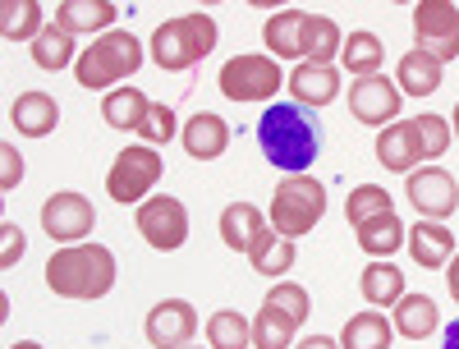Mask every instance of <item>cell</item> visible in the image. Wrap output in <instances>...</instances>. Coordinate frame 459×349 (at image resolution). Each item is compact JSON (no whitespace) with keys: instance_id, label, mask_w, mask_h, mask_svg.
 Listing matches in <instances>:
<instances>
[{"instance_id":"6da1fadb","label":"cell","mask_w":459,"mask_h":349,"mask_svg":"<svg viewBox=\"0 0 459 349\" xmlns=\"http://www.w3.org/2000/svg\"><path fill=\"white\" fill-rule=\"evenodd\" d=\"M317 129L322 125L308 115V106H299V101L266 106L262 120H257L262 157L272 161L276 170H285V175H303L317 161V152H322V134Z\"/></svg>"},{"instance_id":"7a4b0ae2","label":"cell","mask_w":459,"mask_h":349,"mask_svg":"<svg viewBox=\"0 0 459 349\" xmlns=\"http://www.w3.org/2000/svg\"><path fill=\"white\" fill-rule=\"evenodd\" d=\"M47 285L60 299H101L115 285V253L106 244H65L47 262Z\"/></svg>"},{"instance_id":"3957f363","label":"cell","mask_w":459,"mask_h":349,"mask_svg":"<svg viewBox=\"0 0 459 349\" xmlns=\"http://www.w3.org/2000/svg\"><path fill=\"white\" fill-rule=\"evenodd\" d=\"M216 19L212 14H179L152 32V60L166 74H184L216 51Z\"/></svg>"},{"instance_id":"277c9868","label":"cell","mask_w":459,"mask_h":349,"mask_svg":"<svg viewBox=\"0 0 459 349\" xmlns=\"http://www.w3.org/2000/svg\"><path fill=\"white\" fill-rule=\"evenodd\" d=\"M143 65V47H138V37L134 32H120V28H110L106 37H97V42L74 60V74H79V83L92 88V92H106L115 83H125L134 79Z\"/></svg>"},{"instance_id":"5b68a950","label":"cell","mask_w":459,"mask_h":349,"mask_svg":"<svg viewBox=\"0 0 459 349\" xmlns=\"http://www.w3.org/2000/svg\"><path fill=\"white\" fill-rule=\"evenodd\" d=\"M326 216V184L313 175H285L272 198V230L281 240H299Z\"/></svg>"},{"instance_id":"8992f818","label":"cell","mask_w":459,"mask_h":349,"mask_svg":"<svg viewBox=\"0 0 459 349\" xmlns=\"http://www.w3.org/2000/svg\"><path fill=\"white\" fill-rule=\"evenodd\" d=\"M216 83H221V97H230V101H266L281 92L285 74L272 56H235L221 65Z\"/></svg>"},{"instance_id":"52a82bcc","label":"cell","mask_w":459,"mask_h":349,"mask_svg":"<svg viewBox=\"0 0 459 349\" xmlns=\"http://www.w3.org/2000/svg\"><path fill=\"white\" fill-rule=\"evenodd\" d=\"M161 170H166V161H161V152L157 147H125L120 157H115V166H110V175H106V193L115 203H143L152 188H157V179H161Z\"/></svg>"},{"instance_id":"ba28073f","label":"cell","mask_w":459,"mask_h":349,"mask_svg":"<svg viewBox=\"0 0 459 349\" xmlns=\"http://www.w3.org/2000/svg\"><path fill=\"white\" fill-rule=\"evenodd\" d=\"M413 51L432 60H459V5L450 0H423L413 5Z\"/></svg>"},{"instance_id":"9c48e42d","label":"cell","mask_w":459,"mask_h":349,"mask_svg":"<svg viewBox=\"0 0 459 349\" xmlns=\"http://www.w3.org/2000/svg\"><path fill=\"white\" fill-rule=\"evenodd\" d=\"M138 235L157 249V253H175L188 240V207L170 193H157V198L138 203Z\"/></svg>"},{"instance_id":"30bf717a","label":"cell","mask_w":459,"mask_h":349,"mask_svg":"<svg viewBox=\"0 0 459 349\" xmlns=\"http://www.w3.org/2000/svg\"><path fill=\"white\" fill-rule=\"evenodd\" d=\"M404 193H409V203L418 207V216H423V221H446V216L459 212V184L441 166H418L409 175Z\"/></svg>"},{"instance_id":"8fae6325","label":"cell","mask_w":459,"mask_h":349,"mask_svg":"<svg viewBox=\"0 0 459 349\" xmlns=\"http://www.w3.org/2000/svg\"><path fill=\"white\" fill-rule=\"evenodd\" d=\"M97 225V212L83 193H51L42 203V230L60 244H83Z\"/></svg>"},{"instance_id":"7c38bea8","label":"cell","mask_w":459,"mask_h":349,"mask_svg":"<svg viewBox=\"0 0 459 349\" xmlns=\"http://www.w3.org/2000/svg\"><path fill=\"white\" fill-rule=\"evenodd\" d=\"M400 101H404V92L386 79V74H372V79H354V88H350V115H354L359 125H372V129L395 125Z\"/></svg>"},{"instance_id":"4fadbf2b","label":"cell","mask_w":459,"mask_h":349,"mask_svg":"<svg viewBox=\"0 0 459 349\" xmlns=\"http://www.w3.org/2000/svg\"><path fill=\"white\" fill-rule=\"evenodd\" d=\"M198 331V313L188 299H161L147 313V345L152 349H188Z\"/></svg>"},{"instance_id":"5bb4252c","label":"cell","mask_w":459,"mask_h":349,"mask_svg":"<svg viewBox=\"0 0 459 349\" xmlns=\"http://www.w3.org/2000/svg\"><path fill=\"white\" fill-rule=\"evenodd\" d=\"M179 138H184V152L194 161H216V157H225V147H230V125L221 120V115H212V110H198L194 120L179 129Z\"/></svg>"},{"instance_id":"9a60e30c","label":"cell","mask_w":459,"mask_h":349,"mask_svg":"<svg viewBox=\"0 0 459 349\" xmlns=\"http://www.w3.org/2000/svg\"><path fill=\"white\" fill-rule=\"evenodd\" d=\"M290 92H294V101L299 106H331L335 97H340V69L335 65H294V74H290Z\"/></svg>"},{"instance_id":"2e32d148","label":"cell","mask_w":459,"mask_h":349,"mask_svg":"<svg viewBox=\"0 0 459 349\" xmlns=\"http://www.w3.org/2000/svg\"><path fill=\"white\" fill-rule=\"evenodd\" d=\"M377 161L386 170H395V175H413L418 166H423L418 138H413V120H395L391 129L377 134Z\"/></svg>"},{"instance_id":"e0dca14e","label":"cell","mask_w":459,"mask_h":349,"mask_svg":"<svg viewBox=\"0 0 459 349\" xmlns=\"http://www.w3.org/2000/svg\"><path fill=\"white\" fill-rule=\"evenodd\" d=\"M120 19V10L110 5V0H65V5L56 10V28H65L69 37H79V32H110V23Z\"/></svg>"},{"instance_id":"ac0fdd59","label":"cell","mask_w":459,"mask_h":349,"mask_svg":"<svg viewBox=\"0 0 459 349\" xmlns=\"http://www.w3.org/2000/svg\"><path fill=\"white\" fill-rule=\"evenodd\" d=\"M409 253H413V262L418 266H428V271H437V266H450V257H455V235L441 225V221H418L413 230H409Z\"/></svg>"},{"instance_id":"d6986e66","label":"cell","mask_w":459,"mask_h":349,"mask_svg":"<svg viewBox=\"0 0 459 349\" xmlns=\"http://www.w3.org/2000/svg\"><path fill=\"white\" fill-rule=\"evenodd\" d=\"M10 120L23 138H47L60 125V106L47 92H19V101L10 106Z\"/></svg>"},{"instance_id":"ffe728a7","label":"cell","mask_w":459,"mask_h":349,"mask_svg":"<svg viewBox=\"0 0 459 349\" xmlns=\"http://www.w3.org/2000/svg\"><path fill=\"white\" fill-rule=\"evenodd\" d=\"M262 235H266V216H262L253 203H230V207L221 212V240H225V249L248 253Z\"/></svg>"},{"instance_id":"44dd1931","label":"cell","mask_w":459,"mask_h":349,"mask_svg":"<svg viewBox=\"0 0 459 349\" xmlns=\"http://www.w3.org/2000/svg\"><path fill=\"white\" fill-rule=\"evenodd\" d=\"M340 47H344V32L335 28V19H326V14L303 19V37H299L303 65H331V56H340Z\"/></svg>"},{"instance_id":"7402d4cb","label":"cell","mask_w":459,"mask_h":349,"mask_svg":"<svg viewBox=\"0 0 459 349\" xmlns=\"http://www.w3.org/2000/svg\"><path fill=\"white\" fill-rule=\"evenodd\" d=\"M147 110H152L147 92H138V88H115V92H106V101H101V120H106L110 129L138 134L143 120H147Z\"/></svg>"},{"instance_id":"603a6c76","label":"cell","mask_w":459,"mask_h":349,"mask_svg":"<svg viewBox=\"0 0 459 349\" xmlns=\"http://www.w3.org/2000/svg\"><path fill=\"white\" fill-rule=\"evenodd\" d=\"M354 235H359V249H363V253H372V257H391V253L409 240V230H404V221H400L395 212H381V216L354 225Z\"/></svg>"},{"instance_id":"cb8c5ba5","label":"cell","mask_w":459,"mask_h":349,"mask_svg":"<svg viewBox=\"0 0 459 349\" xmlns=\"http://www.w3.org/2000/svg\"><path fill=\"white\" fill-rule=\"evenodd\" d=\"M395 88H400L404 97H432V92L441 88V60H432V56H423V51L400 56Z\"/></svg>"},{"instance_id":"d4e9b609","label":"cell","mask_w":459,"mask_h":349,"mask_svg":"<svg viewBox=\"0 0 459 349\" xmlns=\"http://www.w3.org/2000/svg\"><path fill=\"white\" fill-rule=\"evenodd\" d=\"M363 299L372 303V308H395L400 299H404V271L400 266H391V262H368L363 266Z\"/></svg>"},{"instance_id":"484cf974","label":"cell","mask_w":459,"mask_h":349,"mask_svg":"<svg viewBox=\"0 0 459 349\" xmlns=\"http://www.w3.org/2000/svg\"><path fill=\"white\" fill-rule=\"evenodd\" d=\"M340 60L344 69L354 74V79H372V74H381V60H386V47H381V37L377 32H350L344 37V47H340Z\"/></svg>"},{"instance_id":"4316f807","label":"cell","mask_w":459,"mask_h":349,"mask_svg":"<svg viewBox=\"0 0 459 349\" xmlns=\"http://www.w3.org/2000/svg\"><path fill=\"white\" fill-rule=\"evenodd\" d=\"M395 327L381 313H354L340 331V349H391Z\"/></svg>"},{"instance_id":"83f0119b","label":"cell","mask_w":459,"mask_h":349,"mask_svg":"<svg viewBox=\"0 0 459 349\" xmlns=\"http://www.w3.org/2000/svg\"><path fill=\"white\" fill-rule=\"evenodd\" d=\"M303 19H308V10H276L272 19L262 23V42L266 51H272L276 60L285 56H299V37H303Z\"/></svg>"},{"instance_id":"f1b7e54d","label":"cell","mask_w":459,"mask_h":349,"mask_svg":"<svg viewBox=\"0 0 459 349\" xmlns=\"http://www.w3.org/2000/svg\"><path fill=\"white\" fill-rule=\"evenodd\" d=\"M0 32H5V42H37L47 32L42 5L37 0H5L0 5Z\"/></svg>"},{"instance_id":"f546056e","label":"cell","mask_w":459,"mask_h":349,"mask_svg":"<svg viewBox=\"0 0 459 349\" xmlns=\"http://www.w3.org/2000/svg\"><path fill=\"white\" fill-rule=\"evenodd\" d=\"M437 322H441V313H437V303H432L428 294H404V299L395 303V331H400L404 340L432 336Z\"/></svg>"},{"instance_id":"4dcf8cb0","label":"cell","mask_w":459,"mask_h":349,"mask_svg":"<svg viewBox=\"0 0 459 349\" xmlns=\"http://www.w3.org/2000/svg\"><path fill=\"white\" fill-rule=\"evenodd\" d=\"M294 331H299V322L290 313H281L276 303L262 299V313L253 318V349H290Z\"/></svg>"},{"instance_id":"1f68e13d","label":"cell","mask_w":459,"mask_h":349,"mask_svg":"<svg viewBox=\"0 0 459 349\" xmlns=\"http://www.w3.org/2000/svg\"><path fill=\"white\" fill-rule=\"evenodd\" d=\"M294 257H299L294 240H281L276 230H266V235L248 249V262H253L257 276H285V271L294 266Z\"/></svg>"},{"instance_id":"d6a6232c","label":"cell","mask_w":459,"mask_h":349,"mask_svg":"<svg viewBox=\"0 0 459 349\" xmlns=\"http://www.w3.org/2000/svg\"><path fill=\"white\" fill-rule=\"evenodd\" d=\"M207 345L212 349H248L253 345V322H244V313L221 308L207 318Z\"/></svg>"},{"instance_id":"836d02e7","label":"cell","mask_w":459,"mask_h":349,"mask_svg":"<svg viewBox=\"0 0 459 349\" xmlns=\"http://www.w3.org/2000/svg\"><path fill=\"white\" fill-rule=\"evenodd\" d=\"M74 56V37L65 32V28H56V23H47V32L32 42V60H37V69H47V74H56V69H65Z\"/></svg>"},{"instance_id":"e575fe53","label":"cell","mask_w":459,"mask_h":349,"mask_svg":"<svg viewBox=\"0 0 459 349\" xmlns=\"http://www.w3.org/2000/svg\"><path fill=\"white\" fill-rule=\"evenodd\" d=\"M391 203H395V198H391L381 184H359V188H350L344 216H350V225H363V221H372V216H381V212H395Z\"/></svg>"},{"instance_id":"d590c367","label":"cell","mask_w":459,"mask_h":349,"mask_svg":"<svg viewBox=\"0 0 459 349\" xmlns=\"http://www.w3.org/2000/svg\"><path fill=\"white\" fill-rule=\"evenodd\" d=\"M413 138H418V157L437 161V157H446L455 129H450V120H441V115H418V120H413Z\"/></svg>"},{"instance_id":"8d00e7d4","label":"cell","mask_w":459,"mask_h":349,"mask_svg":"<svg viewBox=\"0 0 459 349\" xmlns=\"http://www.w3.org/2000/svg\"><path fill=\"white\" fill-rule=\"evenodd\" d=\"M266 303H276L281 313H290L294 322H303V318L313 313V299H308V290L294 285V281H276V285H272V294H266Z\"/></svg>"},{"instance_id":"74e56055","label":"cell","mask_w":459,"mask_h":349,"mask_svg":"<svg viewBox=\"0 0 459 349\" xmlns=\"http://www.w3.org/2000/svg\"><path fill=\"white\" fill-rule=\"evenodd\" d=\"M143 143L147 147H157V143H170L179 129H175V110L166 106V101H152V110H147V120H143Z\"/></svg>"},{"instance_id":"f35d334b","label":"cell","mask_w":459,"mask_h":349,"mask_svg":"<svg viewBox=\"0 0 459 349\" xmlns=\"http://www.w3.org/2000/svg\"><path fill=\"white\" fill-rule=\"evenodd\" d=\"M23 249H28V240H23V230L14 225V221H5V225H0V266H14L19 257H23Z\"/></svg>"},{"instance_id":"ab89813d","label":"cell","mask_w":459,"mask_h":349,"mask_svg":"<svg viewBox=\"0 0 459 349\" xmlns=\"http://www.w3.org/2000/svg\"><path fill=\"white\" fill-rule=\"evenodd\" d=\"M0 166H5V170H0V188L14 193L19 179H23V157L14 152V143H0Z\"/></svg>"},{"instance_id":"60d3db41","label":"cell","mask_w":459,"mask_h":349,"mask_svg":"<svg viewBox=\"0 0 459 349\" xmlns=\"http://www.w3.org/2000/svg\"><path fill=\"white\" fill-rule=\"evenodd\" d=\"M294 349H340V345H335L331 336H308V340H299Z\"/></svg>"},{"instance_id":"b9f144b4","label":"cell","mask_w":459,"mask_h":349,"mask_svg":"<svg viewBox=\"0 0 459 349\" xmlns=\"http://www.w3.org/2000/svg\"><path fill=\"white\" fill-rule=\"evenodd\" d=\"M446 285H450V294H455V303H459V253L450 257V276H446Z\"/></svg>"},{"instance_id":"7bdbcfd3","label":"cell","mask_w":459,"mask_h":349,"mask_svg":"<svg viewBox=\"0 0 459 349\" xmlns=\"http://www.w3.org/2000/svg\"><path fill=\"white\" fill-rule=\"evenodd\" d=\"M441 349H459V318L446 327V340H441Z\"/></svg>"},{"instance_id":"ee69618b","label":"cell","mask_w":459,"mask_h":349,"mask_svg":"<svg viewBox=\"0 0 459 349\" xmlns=\"http://www.w3.org/2000/svg\"><path fill=\"white\" fill-rule=\"evenodd\" d=\"M10 349H42V345H37V340H19V345H10Z\"/></svg>"},{"instance_id":"f6af8a7d","label":"cell","mask_w":459,"mask_h":349,"mask_svg":"<svg viewBox=\"0 0 459 349\" xmlns=\"http://www.w3.org/2000/svg\"><path fill=\"white\" fill-rule=\"evenodd\" d=\"M450 125H455V134H459V106H455V115H450Z\"/></svg>"}]
</instances>
